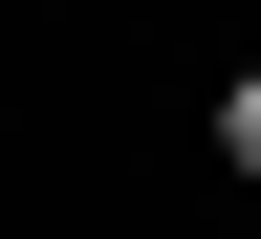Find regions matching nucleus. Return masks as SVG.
Returning <instances> with one entry per match:
<instances>
[{"instance_id":"f257e3e1","label":"nucleus","mask_w":261,"mask_h":239,"mask_svg":"<svg viewBox=\"0 0 261 239\" xmlns=\"http://www.w3.org/2000/svg\"><path fill=\"white\" fill-rule=\"evenodd\" d=\"M218 174H261V65H240V87H218Z\"/></svg>"}]
</instances>
